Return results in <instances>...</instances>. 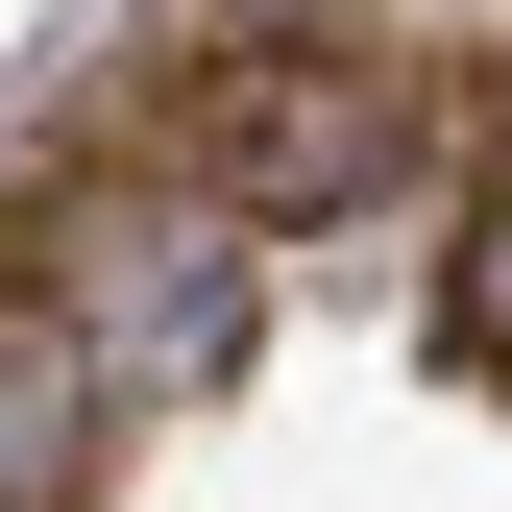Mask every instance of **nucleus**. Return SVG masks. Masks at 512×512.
Segmentation results:
<instances>
[{
    "mask_svg": "<svg viewBox=\"0 0 512 512\" xmlns=\"http://www.w3.org/2000/svg\"><path fill=\"white\" fill-rule=\"evenodd\" d=\"M439 147H464V74L391 49L366 0H293V25H220L196 74H171V171H196L220 220H391L439 196Z\"/></svg>",
    "mask_w": 512,
    "mask_h": 512,
    "instance_id": "f257e3e1",
    "label": "nucleus"
},
{
    "mask_svg": "<svg viewBox=\"0 0 512 512\" xmlns=\"http://www.w3.org/2000/svg\"><path fill=\"white\" fill-rule=\"evenodd\" d=\"M269 220H220L196 171H0V293H49L98 342V391H244L269 342Z\"/></svg>",
    "mask_w": 512,
    "mask_h": 512,
    "instance_id": "f03ea898",
    "label": "nucleus"
},
{
    "mask_svg": "<svg viewBox=\"0 0 512 512\" xmlns=\"http://www.w3.org/2000/svg\"><path fill=\"white\" fill-rule=\"evenodd\" d=\"M74 488H98V342L0 293V512H74Z\"/></svg>",
    "mask_w": 512,
    "mask_h": 512,
    "instance_id": "7ed1b4c3",
    "label": "nucleus"
},
{
    "mask_svg": "<svg viewBox=\"0 0 512 512\" xmlns=\"http://www.w3.org/2000/svg\"><path fill=\"white\" fill-rule=\"evenodd\" d=\"M464 366H512V196L464 220Z\"/></svg>",
    "mask_w": 512,
    "mask_h": 512,
    "instance_id": "20e7f679",
    "label": "nucleus"
}]
</instances>
